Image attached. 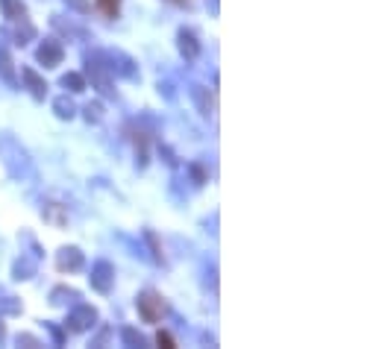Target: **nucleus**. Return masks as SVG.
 Segmentation results:
<instances>
[{
  "label": "nucleus",
  "mask_w": 379,
  "mask_h": 349,
  "mask_svg": "<svg viewBox=\"0 0 379 349\" xmlns=\"http://www.w3.org/2000/svg\"><path fill=\"white\" fill-rule=\"evenodd\" d=\"M103 9L106 12H115L118 9V0H103Z\"/></svg>",
  "instance_id": "f257e3e1"
},
{
  "label": "nucleus",
  "mask_w": 379,
  "mask_h": 349,
  "mask_svg": "<svg viewBox=\"0 0 379 349\" xmlns=\"http://www.w3.org/2000/svg\"><path fill=\"white\" fill-rule=\"evenodd\" d=\"M159 343H165V346H171L174 340H171V335H165V332H159Z\"/></svg>",
  "instance_id": "f03ea898"
}]
</instances>
